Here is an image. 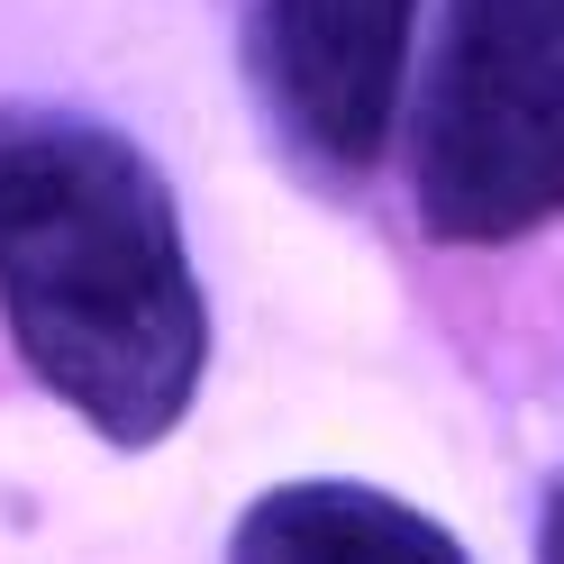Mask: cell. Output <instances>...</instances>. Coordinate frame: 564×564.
Segmentation results:
<instances>
[{"label": "cell", "mask_w": 564, "mask_h": 564, "mask_svg": "<svg viewBox=\"0 0 564 564\" xmlns=\"http://www.w3.org/2000/svg\"><path fill=\"white\" fill-rule=\"evenodd\" d=\"M419 0H264V83L292 137L328 164H373L401 110Z\"/></svg>", "instance_id": "3"}, {"label": "cell", "mask_w": 564, "mask_h": 564, "mask_svg": "<svg viewBox=\"0 0 564 564\" xmlns=\"http://www.w3.org/2000/svg\"><path fill=\"white\" fill-rule=\"evenodd\" d=\"M0 319L28 373L110 446L183 429L209 365V301L164 173L100 119H0Z\"/></svg>", "instance_id": "1"}, {"label": "cell", "mask_w": 564, "mask_h": 564, "mask_svg": "<svg viewBox=\"0 0 564 564\" xmlns=\"http://www.w3.org/2000/svg\"><path fill=\"white\" fill-rule=\"evenodd\" d=\"M538 546H546V555H564V491L546 501V528H538Z\"/></svg>", "instance_id": "5"}, {"label": "cell", "mask_w": 564, "mask_h": 564, "mask_svg": "<svg viewBox=\"0 0 564 564\" xmlns=\"http://www.w3.org/2000/svg\"><path fill=\"white\" fill-rule=\"evenodd\" d=\"M228 546L264 555V564H282V555H310V564H455L465 555L455 528L382 501L365 482H282L237 519Z\"/></svg>", "instance_id": "4"}, {"label": "cell", "mask_w": 564, "mask_h": 564, "mask_svg": "<svg viewBox=\"0 0 564 564\" xmlns=\"http://www.w3.org/2000/svg\"><path fill=\"white\" fill-rule=\"evenodd\" d=\"M564 209V0H446L419 110V219L510 246Z\"/></svg>", "instance_id": "2"}]
</instances>
